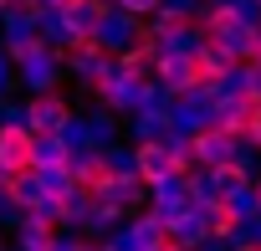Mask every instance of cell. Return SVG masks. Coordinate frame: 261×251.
<instances>
[{"mask_svg":"<svg viewBox=\"0 0 261 251\" xmlns=\"http://www.w3.org/2000/svg\"><path fill=\"white\" fill-rule=\"evenodd\" d=\"M57 241H62V225H51V220L26 215L16 225V251H57Z\"/></svg>","mask_w":261,"mask_h":251,"instance_id":"obj_14","label":"cell"},{"mask_svg":"<svg viewBox=\"0 0 261 251\" xmlns=\"http://www.w3.org/2000/svg\"><path fill=\"white\" fill-rule=\"evenodd\" d=\"M108 67H113V57H108L97 41H72V46H67V72L77 77V87H82V92H92V97H97V87H102Z\"/></svg>","mask_w":261,"mask_h":251,"instance_id":"obj_4","label":"cell"},{"mask_svg":"<svg viewBox=\"0 0 261 251\" xmlns=\"http://www.w3.org/2000/svg\"><path fill=\"white\" fill-rule=\"evenodd\" d=\"M169 139V113H139L128 118V144H164Z\"/></svg>","mask_w":261,"mask_h":251,"instance_id":"obj_18","label":"cell"},{"mask_svg":"<svg viewBox=\"0 0 261 251\" xmlns=\"http://www.w3.org/2000/svg\"><path fill=\"white\" fill-rule=\"evenodd\" d=\"M144 41H149L144 21L123 16V11H113V16L102 21V31H97V46H102L108 57H128V52H134V46H144Z\"/></svg>","mask_w":261,"mask_h":251,"instance_id":"obj_6","label":"cell"},{"mask_svg":"<svg viewBox=\"0 0 261 251\" xmlns=\"http://www.w3.org/2000/svg\"><path fill=\"white\" fill-rule=\"evenodd\" d=\"M11 195H16V205L31 215V210H41L51 195H46V185H41V174H16L11 180Z\"/></svg>","mask_w":261,"mask_h":251,"instance_id":"obj_19","label":"cell"},{"mask_svg":"<svg viewBox=\"0 0 261 251\" xmlns=\"http://www.w3.org/2000/svg\"><path fill=\"white\" fill-rule=\"evenodd\" d=\"M77 118V108L62 97V92H46V97H26V123L36 139H62V129Z\"/></svg>","mask_w":261,"mask_h":251,"instance_id":"obj_3","label":"cell"},{"mask_svg":"<svg viewBox=\"0 0 261 251\" xmlns=\"http://www.w3.org/2000/svg\"><path fill=\"white\" fill-rule=\"evenodd\" d=\"M92 200L118 215H139V210H149V185L144 180H108L102 190H92Z\"/></svg>","mask_w":261,"mask_h":251,"instance_id":"obj_8","label":"cell"},{"mask_svg":"<svg viewBox=\"0 0 261 251\" xmlns=\"http://www.w3.org/2000/svg\"><path fill=\"white\" fill-rule=\"evenodd\" d=\"M256 205H261V180H256Z\"/></svg>","mask_w":261,"mask_h":251,"instance_id":"obj_30","label":"cell"},{"mask_svg":"<svg viewBox=\"0 0 261 251\" xmlns=\"http://www.w3.org/2000/svg\"><path fill=\"white\" fill-rule=\"evenodd\" d=\"M154 46H159V57H200L210 46V36H205V26H179V31H169Z\"/></svg>","mask_w":261,"mask_h":251,"instance_id":"obj_15","label":"cell"},{"mask_svg":"<svg viewBox=\"0 0 261 251\" xmlns=\"http://www.w3.org/2000/svg\"><path fill=\"white\" fill-rule=\"evenodd\" d=\"M0 169L36 174V134L31 129H0Z\"/></svg>","mask_w":261,"mask_h":251,"instance_id":"obj_7","label":"cell"},{"mask_svg":"<svg viewBox=\"0 0 261 251\" xmlns=\"http://www.w3.org/2000/svg\"><path fill=\"white\" fill-rule=\"evenodd\" d=\"M256 6H261V0H256Z\"/></svg>","mask_w":261,"mask_h":251,"instance_id":"obj_33","label":"cell"},{"mask_svg":"<svg viewBox=\"0 0 261 251\" xmlns=\"http://www.w3.org/2000/svg\"><path fill=\"white\" fill-rule=\"evenodd\" d=\"M200 26H205L210 46H220L225 57H236V62H256V57H261V31L241 26L230 11H215V6H210V16H205Z\"/></svg>","mask_w":261,"mask_h":251,"instance_id":"obj_1","label":"cell"},{"mask_svg":"<svg viewBox=\"0 0 261 251\" xmlns=\"http://www.w3.org/2000/svg\"><path fill=\"white\" fill-rule=\"evenodd\" d=\"M200 251H236V246H230V241H225V236H210V241H205V246H200Z\"/></svg>","mask_w":261,"mask_h":251,"instance_id":"obj_26","label":"cell"},{"mask_svg":"<svg viewBox=\"0 0 261 251\" xmlns=\"http://www.w3.org/2000/svg\"><path fill=\"white\" fill-rule=\"evenodd\" d=\"M108 16H113V0H67L62 6V21H67L72 41H97Z\"/></svg>","mask_w":261,"mask_h":251,"instance_id":"obj_5","label":"cell"},{"mask_svg":"<svg viewBox=\"0 0 261 251\" xmlns=\"http://www.w3.org/2000/svg\"><path fill=\"white\" fill-rule=\"evenodd\" d=\"M164 149H169V159H174V164H179L185 174L195 169V134H174V129H169V139H164Z\"/></svg>","mask_w":261,"mask_h":251,"instance_id":"obj_22","label":"cell"},{"mask_svg":"<svg viewBox=\"0 0 261 251\" xmlns=\"http://www.w3.org/2000/svg\"><path fill=\"white\" fill-rule=\"evenodd\" d=\"M87 129H92V144H97V149H113V144L128 139V123H123L118 113H108V108H92V113H87Z\"/></svg>","mask_w":261,"mask_h":251,"instance_id":"obj_17","label":"cell"},{"mask_svg":"<svg viewBox=\"0 0 261 251\" xmlns=\"http://www.w3.org/2000/svg\"><path fill=\"white\" fill-rule=\"evenodd\" d=\"M102 159H108V174L113 180H139V149L134 144H113V149H102Z\"/></svg>","mask_w":261,"mask_h":251,"instance_id":"obj_20","label":"cell"},{"mask_svg":"<svg viewBox=\"0 0 261 251\" xmlns=\"http://www.w3.org/2000/svg\"><path fill=\"white\" fill-rule=\"evenodd\" d=\"M11 180H16L11 169H0V195H6V190H11Z\"/></svg>","mask_w":261,"mask_h":251,"instance_id":"obj_28","label":"cell"},{"mask_svg":"<svg viewBox=\"0 0 261 251\" xmlns=\"http://www.w3.org/2000/svg\"><path fill=\"white\" fill-rule=\"evenodd\" d=\"M246 67H251V97L261 103V62H246Z\"/></svg>","mask_w":261,"mask_h":251,"instance_id":"obj_25","label":"cell"},{"mask_svg":"<svg viewBox=\"0 0 261 251\" xmlns=\"http://www.w3.org/2000/svg\"><path fill=\"white\" fill-rule=\"evenodd\" d=\"M220 210L241 225V220H256L261 215V205H256V180H241V185H230L225 190V200H220Z\"/></svg>","mask_w":261,"mask_h":251,"instance_id":"obj_16","label":"cell"},{"mask_svg":"<svg viewBox=\"0 0 261 251\" xmlns=\"http://www.w3.org/2000/svg\"><path fill=\"white\" fill-rule=\"evenodd\" d=\"M11 6H16V0H0V11H11Z\"/></svg>","mask_w":261,"mask_h":251,"instance_id":"obj_29","label":"cell"},{"mask_svg":"<svg viewBox=\"0 0 261 251\" xmlns=\"http://www.w3.org/2000/svg\"><path fill=\"white\" fill-rule=\"evenodd\" d=\"M246 139H251V144H256V149H261V118H256V123H251V134H246Z\"/></svg>","mask_w":261,"mask_h":251,"instance_id":"obj_27","label":"cell"},{"mask_svg":"<svg viewBox=\"0 0 261 251\" xmlns=\"http://www.w3.org/2000/svg\"><path fill=\"white\" fill-rule=\"evenodd\" d=\"M256 118H261L256 97H220L215 103V129H225V134H251Z\"/></svg>","mask_w":261,"mask_h":251,"instance_id":"obj_12","label":"cell"},{"mask_svg":"<svg viewBox=\"0 0 261 251\" xmlns=\"http://www.w3.org/2000/svg\"><path fill=\"white\" fill-rule=\"evenodd\" d=\"M230 169H241L246 180H261V149H256L246 134H236V154H230Z\"/></svg>","mask_w":261,"mask_h":251,"instance_id":"obj_21","label":"cell"},{"mask_svg":"<svg viewBox=\"0 0 261 251\" xmlns=\"http://www.w3.org/2000/svg\"><path fill=\"white\" fill-rule=\"evenodd\" d=\"M0 129H31V123H26V103H0Z\"/></svg>","mask_w":261,"mask_h":251,"instance_id":"obj_24","label":"cell"},{"mask_svg":"<svg viewBox=\"0 0 261 251\" xmlns=\"http://www.w3.org/2000/svg\"><path fill=\"white\" fill-rule=\"evenodd\" d=\"M134 149H139V180H144V185H159V180H169V174H185V169L169 159L164 144H134Z\"/></svg>","mask_w":261,"mask_h":251,"instance_id":"obj_13","label":"cell"},{"mask_svg":"<svg viewBox=\"0 0 261 251\" xmlns=\"http://www.w3.org/2000/svg\"><path fill=\"white\" fill-rule=\"evenodd\" d=\"M241 251H251V246H241Z\"/></svg>","mask_w":261,"mask_h":251,"instance_id":"obj_32","label":"cell"},{"mask_svg":"<svg viewBox=\"0 0 261 251\" xmlns=\"http://www.w3.org/2000/svg\"><path fill=\"white\" fill-rule=\"evenodd\" d=\"M169 251H185V246H174V241H169Z\"/></svg>","mask_w":261,"mask_h":251,"instance_id":"obj_31","label":"cell"},{"mask_svg":"<svg viewBox=\"0 0 261 251\" xmlns=\"http://www.w3.org/2000/svg\"><path fill=\"white\" fill-rule=\"evenodd\" d=\"M210 236H215V231H210V220H205V210H200V205H190V210H179V215L169 220V241H174V246H185V251H200Z\"/></svg>","mask_w":261,"mask_h":251,"instance_id":"obj_11","label":"cell"},{"mask_svg":"<svg viewBox=\"0 0 261 251\" xmlns=\"http://www.w3.org/2000/svg\"><path fill=\"white\" fill-rule=\"evenodd\" d=\"M62 72H67V52L41 46L31 62L16 67V82L26 87V97H46V92H62Z\"/></svg>","mask_w":261,"mask_h":251,"instance_id":"obj_2","label":"cell"},{"mask_svg":"<svg viewBox=\"0 0 261 251\" xmlns=\"http://www.w3.org/2000/svg\"><path fill=\"white\" fill-rule=\"evenodd\" d=\"M113 11L134 16V21H154V16L164 11V0H113Z\"/></svg>","mask_w":261,"mask_h":251,"instance_id":"obj_23","label":"cell"},{"mask_svg":"<svg viewBox=\"0 0 261 251\" xmlns=\"http://www.w3.org/2000/svg\"><path fill=\"white\" fill-rule=\"evenodd\" d=\"M154 82H159V87H169L174 97H185L195 82H205V77H200V57H159Z\"/></svg>","mask_w":261,"mask_h":251,"instance_id":"obj_9","label":"cell"},{"mask_svg":"<svg viewBox=\"0 0 261 251\" xmlns=\"http://www.w3.org/2000/svg\"><path fill=\"white\" fill-rule=\"evenodd\" d=\"M230 154H236V134L225 129L195 134V169H230Z\"/></svg>","mask_w":261,"mask_h":251,"instance_id":"obj_10","label":"cell"}]
</instances>
